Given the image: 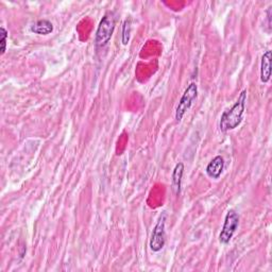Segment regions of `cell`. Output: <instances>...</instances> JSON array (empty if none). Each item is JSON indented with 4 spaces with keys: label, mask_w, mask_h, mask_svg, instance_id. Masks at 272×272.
Wrapping results in <instances>:
<instances>
[{
    "label": "cell",
    "mask_w": 272,
    "mask_h": 272,
    "mask_svg": "<svg viewBox=\"0 0 272 272\" xmlns=\"http://www.w3.org/2000/svg\"><path fill=\"white\" fill-rule=\"evenodd\" d=\"M271 9L272 7H269L268 8V11H267V19H268V27L271 28Z\"/></svg>",
    "instance_id": "cell-12"
},
{
    "label": "cell",
    "mask_w": 272,
    "mask_h": 272,
    "mask_svg": "<svg viewBox=\"0 0 272 272\" xmlns=\"http://www.w3.org/2000/svg\"><path fill=\"white\" fill-rule=\"evenodd\" d=\"M183 173H184V164L179 163L175 165L172 175H171V187L175 196H180L181 194Z\"/></svg>",
    "instance_id": "cell-8"
},
{
    "label": "cell",
    "mask_w": 272,
    "mask_h": 272,
    "mask_svg": "<svg viewBox=\"0 0 272 272\" xmlns=\"http://www.w3.org/2000/svg\"><path fill=\"white\" fill-rule=\"evenodd\" d=\"M166 218L167 214L165 212L161 214L159 220H157L154 229L152 231L151 239H150V249L153 252L161 251L166 242V232H165V225H166Z\"/></svg>",
    "instance_id": "cell-5"
},
{
    "label": "cell",
    "mask_w": 272,
    "mask_h": 272,
    "mask_svg": "<svg viewBox=\"0 0 272 272\" xmlns=\"http://www.w3.org/2000/svg\"><path fill=\"white\" fill-rule=\"evenodd\" d=\"M271 59H272V54L270 50H267L261 57L260 81L262 83L269 82L271 78Z\"/></svg>",
    "instance_id": "cell-7"
},
{
    "label": "cell",
    "mask_w": 272,
    "mask_h": 272,
    "mask_svg": "<svg viewBox=\"0 0 272 272\" xmlns=\"http://www.w3.org/2000/svg\"><path fill=\"white\" fill-rule=\"evenodd\" d=\"M238 224H239L238 214L236 213L234 209H230L225 216L222 230L220 234H219V241L223 244L229 243L236 230H237Z\"/></svg>",
    "instance_id": "cell-4"
},
{
    "label": "cell",
    "mask_w": 272,
    "mask_h": 272,
    "mask_svg": "<svg viewBox=\"0 0 272 272\" xmlns=\"http://www.w3.org/2000/svg\"><path fill=\"white\" fill-rule=\"evenodd\" d=\"M245 102H247V91H242L233 107L230 110L223 112L221 115L219 127H220L222 132L234 130L241 124L245 110Z\"/></svg>",
    "instance_id": "cell-1"
},
{
    "label": "cell",
    "mask_w": 272,
    "mask_h": 272,
    "mask_svg": "<svg viewBox=\"0 0 272 272\" xmlns=\"http://www.w3.org/2000/svg\"><path fill=\"white\" fill-rule=\"evenodd\" d=\"M197 96H198V86L196 83L192 82L187 86V89L182 95L177 110H175V119H177V121L182 120L186 112L190 109L192 102H194V100L197 98Z\"/></svg>",
    "instance_id": "cell-3"
},
{
    "label": "cell",
    "mask_w": 272,
    "mask_h": 272,
    "mask_svg": "<svg viewBox=\"0 0 272 272\" xmlns=\"http://www.w3.org/2000/svg\"><path fill=\"white\" fill-rule=\"evenodd\" d=\"M31 32L40 35H48L54 31V25L48 20H41L31 26Z\"/></svg>",
    "instance_id": "cell-9"
},
{
    "label": "cell",
    "mask_w": 272,
    "mask_h": 272,
    "mask_svg": "<svg viewBox=\"0 0 272 272\" xmlns=\"http://www.w3.org/2000/svg\"><path fill=\"white\" fill-rule=\"evenodd\" d=\"M8 31L2 27L0 28V39H2V41H0V43H2V55H5L6 51H7V43H8Z\"/></svg>",
    "instance_id": "cell-11"
},
{
    "label": "cell",
    "mask_w": 272,
    "mask_h": 272,
    "mask_svg": "<svg viewBox=\"0 0 272 272\" xmlns=\"http://www.w3.org/2000/svg\"><path fill=\"white\" fill-rule=\"evenodd\" d=\"M130 33H131V20H126L124 23V26H122V38L121 42L124 45H128V43L130 41Z\"/></svg>",
    "instance_id": "cell-10"
},
{
    "label": "cell",
    "mask_w": 272,
    "mask_h": 272,
    "mask_svg": "<svg viewBox=\"0 0 272 272\" xmlns=\"http://www.w3.org/2000/svg\"><path fill=\"white\" fill-rule=\"evenodd\" d=\"M114 30H115V19H114L112 13L105 14L99 23L97 31H96V46L104 47L105 45H108Z\"/></svg>",
    "instance_id": "cell-2"
},
{
    "label": "cell",
    "mask_w": 272,
    "mask_h": 272,
    "mask_svg": "<svg viewBox=\"0 0 272 272\" xmlns=\"http://www.w3.org/2000/svg\"><path fill=\"white\" fill-rule=\"evenodd\" d=\"M224 168V160L221 155H217L206 166V173L209 178L219 179Z\"/></svg>",
    "instance_id": "cell-6"
}]
</instances>
